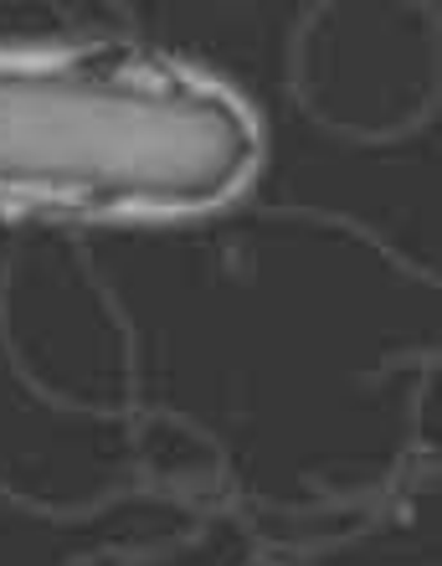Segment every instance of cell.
<instances>
[{
    "label": "cell",
    "instance_id": "obj_1",
    "mask_svg": "<svg viewBox=\"0 0 442 566\" xmlns=\"http://www.w3.org/2000/svg\"><path fill=\"white\" fill-rule=\"evenodd\" d=\"M257 170L236 93L139 46L0 57V201L83 217H186Z\"/></svg>",
    "mask_w": 442,
    "mask_h": 566
}]
</instances>
